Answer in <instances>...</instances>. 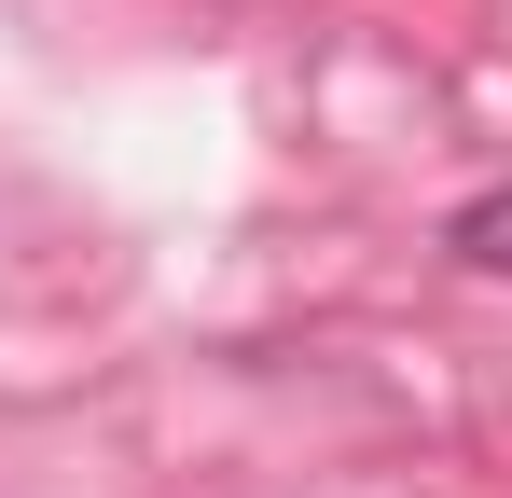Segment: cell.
Masks as SVG:
<instances>
[{"label":"cell","instance_id":"cell-1","mask_svg":"<svg viewBox=\"0 0 512 498\" xmlns=\"http://www.w3.org/2000/svg\"><path fill=\"white\" fill-rule=\"evenodd\" d=\"M443 249H457L471 277H512V180H499V194H471V208H457V236H443Z\"/></svg>","mask_w":512,"mask_h":498}]
</instances>
